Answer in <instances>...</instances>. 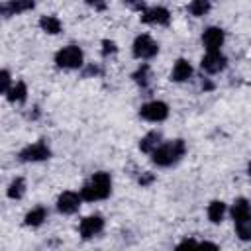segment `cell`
<instances>
[{
    "label": "cell",
    "mask_w": 251,
    "mask_h": 251,
    "mask_svg": "<svg viewBox=\"0 0 251 251\" xmlns=\"http://www.w3.org/2000/svg\"><path fill=\"white\" fill-rule=\"evenodd\" d=\"M110 190H112V178L108 173L100 171V173H94L86 180V184L80 188V196L86 202H94V200L106 198L110 194Z\"/></svg>",
    "instance_id": "6da1fadb"
},
{
    "label": "cell",
    "mask_w": 251,
    "mask_h": 251,
    "mask_svg": "<svg viewBox=\"0 0 251 251\" xmlns=\"http://www.w3.org/2000/svg\"><path fill=\"white\" fill-rule=\"evenodd\" d=\"M231 218L235 224L237 237L247 241L251 239V204L245 198H237L231 206Z\"/></svg>",
    "instance_id": "7a4b0ae2"
},
{
    "label": "cell",
    "mask_w": 251,
    "mask_h": 251,
    "mask_svg": "<svg viewBox=\"0 0 251 251\" xmlns=\"http://www.w3.org/2000/svg\"><path fill=\"white\" fill-rule=\"evenodd\" d=\"M186 151V145L182 139H173V141H167V143H161L153 153V163L159 165V167H171L175 165Z\"/></svg>",
    "instance_id": "3957f363"
},
{
    "label": "cell",
    "mask_w": 251,
    "mask_h": 251,
    "mask_svg": "<svg viewBox=\"0 0 251 251\" xmlns=\"http://www.w3.org/2000/svg\"><path fill=\"white\" fill-rule=\"evenodd\" d=\"M55 63L61 69H78L82 67V51L76 45H67L55 55Z\"/></svg>",
    "instance_id": "277c9868"
},
{
    "label": "cell",
    "mask_w": 251,
    "mask_h": 251,
    "mask_svg": "<svg viewBox=\"0 0 251 251\" xmlns=\"http://www.w3.org/2000/svg\"><path fill=\"white\" fill-rule=\"evenodd\" d=\"M139 116L147 122H163L169 116V106L161 100H153L139 108Z\"/></svg>",
    "instance_id": "5b68a950"
},
{
    "label": "cell",
    "mask_w": 251,
    "mask_h": 251,
    "mask_svg": "<svg viewBox=\"0 0 251 251\" xmlns=\"http://www.w3.org/2000/svg\"><path fill=\"white\" fill-rule=\"evenodd\" d=\"M159 51V45L149 35H137L133 41V57L137 59H151Z\"/></svg>",
    "instance_id": "8992f818"
},
{
    "label": "cell",
    "mask_w": 251,
    "mask_h": 251,
    "mask_svg": "<svg viewBox=\"0 0 251 251\" xmlns=\"http://www.w3.org/2000/svg\"><path fill=\"white\" fill-rule=\"evenodd\" d=\"M51 157V151L49 147L43 143V141H37V143H31L27 147H24L20 151V161L24 163H31V161H45Z\"/></svg>",
    "instance_id": "52a82bcc"
},
{
    "label": "cell",
    "mask_w": 251,
    "mask_h": 251,
    "mask_svg": "<svg viewBox=\"0 0 251 251\" xmlns=\"http://www.w3.org/2000/svg\"><path fill=\"white\" fill-rule=\"evenodd\" d=\"M171 20V14L167 8H161V6H153V8H147L143 10L141 14V22L143 24H149V25H167Z\"/></svg>",
    "instance_id": "ba28073f"
},
{
    "label": "cell",
    "mask_w": 251,
    "mask_h": 251,
    "mask_svg": "<svg viewBox=\"0 0 251 251\" xmlns=\"http://www.w3.org/2000/svg\"><path fill=\"white\" fill-rule=\"evenodd\" d=\"M80 200H82L80 194L67 190V192H63V194L59 196V200H57V210H59L61 214H75V212L78 210V206H80Z\"/></svg>",
    "instance_id": "9c48e42d"
},
{
    "label": "cell",
    "mask_w": 251,
    "mask_h": 251,
    "mask_svg": "<svg viewBox=\"0 0 251 251\" xmlns=\"http://www.w3.org/2000/svg\"><path fill=\"white\" fill-rule=\"evenodd\" d=\"M102 227H104L102 216H88V218H84V220L80 222L78 231H80V237H82V239H90V237H94L96 233H100Z\"/></svg>",
    "instance_id": "30bf717a"
},
{
    "label": "cell",
    "mask_w": 251,
    "mask_h": 251,
    "mask_svg": "<svg viewBox=\"0 0 251 251\" xmlns=\"http://www.w3.org/2000/svg\"><path fill=\"white\" fill-rule=\"evenodd\" d=\"M226 57L220 53V51H208L204 57H202V63L200 67L206 71V73H220L226 69Z\"/></svg>",
    "instance_id": "8fae6325"
},
{
    "label": "cell",
    "mask_w": 251,
    "mask_h": 251,
    "mask_svg": "<svg viewBox=\"0 0 251 251\" xmlns=\"http://www.w3.org/2000/svg\"><path fill=\"white\" fill-rule=\"evenodd\" d=\"M222 43H224V31L220 27H208L202 33V45L208 51H220Z\"/></svg>",
    "instance_id": "7c38bea8"
},
{
    "label": "cell",
    "mask_w": 251,
    "mask_h": 251,
    "mask_svg": "<svg viewBox=\"0 0 251 251\" xmlns=\"http://www.w3.org/2000/svg\"><path fill=\"white\" fill-rule=\"evenodd\" d=\"M33 4H35V0H10L8 4L2 6V14L6 18H10V16H16V14H22V12L31 10Z\"/></svg>",
    "instance_id": "4fadbf2b"
},
{
    "label": "cell",
    "mask_w": 251,
    "mask_h": 251,
    "mask_svg": "<svg viewBox=\"0 0 251 251\" xmlns=\"http://www.w3.org/2000/svg\"><path fill=\"white\" fill-rule=\"evenodd\" d=\"M190 76H192V67H190V63L184 61V59H178V61L175 63V67H173L171 78H173L175 82H184V80H188Z\"/></svg>",
    "instance_id": "5bb4252c"
},
{
    "label": "cell",
    "mask_w": 251,
    "mask_h": 251,
    "mask_svg": "<svg viewBox=\"0 0 251 251\" xmlns=\"http://www.w3.org/2000/svg\"><path fill=\"white\" fill-rule=\"evenodd\" d=\"M25 96H27V86H25V82H16L8 92H6V98L12 102V104H22L24 100H25Z\"/></svg>",
    "instance_id": "9a60e30c"
},
{
    "label": "cell",
    "mask_w": 251,
    "mask_h": 251,
    "mask_svg": "<svg viewBox=\"0 0 251 251\" xmlns=\"http://www.w3.org/2000/svg\"><path fill=\"white\" fill-rule=\"evenodd\" d=\"M159 145H161V133H159V131H149V133L139 141V149H141L143 153H153Z\"/></svg>",
    "instance_id": "2e32d148"
},
{
    "label": "cell",
    "mask_w": 251,
    "mask_h": 251,
    "mask_svg": "<svg viewBox=\"0 0 251 251\" xmlns=\"http://www.w3.org/2000/svg\"><path fill=\"white\" fill-rule=\"evenodd\" d=\"M45 220H47V210H45L43 206H37V208H33L31 212H27V216H25V226L37 227V226H41Z\"/></svg>",
    "instance_id": "e0dca14e"
},
{
    "label": "cell",
    "mask_w": 251,
    "mask_h": 251,
    "mask_svg": "<svg viewBox=\"0 0 251 251\" xmlns=\"http://www.w3.org/2000/svg\"><path fill=\"white\" fill-rule=\"evenodd\" d=\"M224 214H226V204L222 200L210 202V206H208V218H210L212 224H220L224 220Z\"/></svg>",
    "instance_id": "ac0fdd59"
},
{
    "label": "cell",
    "mask_w": 251,
    "mask_h": 251,
    "mask_svg": "<svg viewBox=\"0 0 251 251\" xmlns=\"http://www.w3.org/2000/svg\"><path fill=\"white\" fill-rule=\"evenodd\" d=\"M39 27H41L43 31L55 35V33L61 31V22H59V18H55V16H43V18L39 20Z\"/></svg>",
    "instance_id": "d6986e66"
},
{
    "label": "cell",
    "mask_w": 251,
    "mask_h": 251,
    "mask_svg": "<svg viewBox=\"0 0 251 251\" xmlns=\"http://www.w3.org/2000/svg\"><path fill=\"white\" fill-rule=\"evenodd\" d=\"M24 192H25V182H24V178H14L12 182H10V186H8V196L10 198H22L24 196Z\"/></svg>",
    "instance_id": "ffe728a7"
},
{
    "label": "cell",
    "mask_w": 251,
    "mask_h": 251,
    "mask_svg": "<svg viewBox=\"0 0 251 251\" xmlns=\"http://www.w3.org/2000/svg\"><path fill=\"white\" fill-rule=\"evenodd\" d=\"M208 10H210V0H192L190 6H188V12L192 16H196V18L204 16Z\"/></svg>",
    "instance_id": "44dd1931"
},
{
    "label": "cell",
    "mask_w": 251,
    "mask_h": 251,
    "mask_svg": "<svg viewBox=\"0 0 251 251\" xmlns=\"http://www.w3.org/2000/svg\"><path fill=\"white\" fill-rule=\"evenodd\" d=\"M149 78H151V75H149V65H141V67L133 73V80H135L141 88H145V86L149 84Z\"/></svg>",
    "instance_id": "7402d4cb"
},
{
    "label": "cell",
    "mask_w": 251,
    "mask_h": 251,
    "mask_svg": "<svg viewBox=\"0 0 251 251\" xmlns=\"http://www.w3.org/2000/svg\"><path fill=\"white\" fill-rule=\"evenodd\" d=\"M116 51H118V47H116L114 41H110V39H104V41H102V55H104V57L114 55Z\"/></svg>",
    "instance_id": "603a6c76"
},
{
    "label": "cell",
    "mask_w": 251,
    "mask_h": 251,
    "mask_svg": "<svg viewBox=\"0 0 251 251\" xmlns=\"http://www.w3.org/2000/svg\"><path fill=\"white\" fill-rule=\"evenodd\" d=\"M10 88H12L10 86V73L8 71H2V75H0V92L6 94Z\"/></svg>",
    "instance_id": "cb8c5ba5"
},
{
    "label": "cell",
    "mask_w": 251,
    "mask_h": 251,
    "mask_svg": "<svg viewBox=\"0 0 251 251\" xmlns=\"http://www.w3.org/2000/svg\"><path fill=\"white\" fill-rule=\"evenodd\" d=\"M86 4L88 6H92L94 10H106V6H108V0H86Z\"/></svg>",
    "instance_id": "d4e9b609"
},
{
    "label": "cell",
    "mask_w": 251,
    "mask_h": 251,
    "mask_svg": "<svg viewBox=\"0 0 251 251\" xmlns=\"http://www.w3.org/2000/svg\"><path fill=\"white\" fill-rule=\"evenodd\" d=\"M153 180H155L153 173H147V171H145V173H141V176H139V184H141V186H147V184H151Z\"/></svg>",
    "instance_id": "484cf974"
},
{
    "label": "cell",
    "mask_w": 251,
    "mask_h": 251,
    "mask_svg": "<svg viewBox=\"0 0 251 251\" xmlns=\"http://www.w3.org/2000/svg\"><path fill=\"white\" fill-rule=\"evenodd\" d=\"M131 10H137V12H141V10H145V4H143V0H124Z\"/></svg>",
    "instance_id": "4316f807"
},
{
    "label": "cell",
    "mask_w": 251,
    "mask_h": 251,
    "mask_svg": "<svg viewBox=\"0 0 251 251\" xmlns=\"http://www.w3.org/2000/svg\"><path fill=\"white\" fill-rule=\"evenodd\" d=\"M88 75H100V69H98V67H94V65H90V67L82 73V76H88Z\"/></svg>",
    "instance_id": "83f0119b"
},
{
    "label": "cell",
    "mask_w": 251,
    "mask_h": 251,
    "mask_svg": "<svg viewBox=\"0 0 251 251\" xmlns=\"http://www.w3.org/2000/svg\"><path fill=\"white\" fill-rule=\"evenodd\" d=\"M247 173H249V178H251V163H249V167H247Z\"/></svg>",
    "instance_id": "f1b7e54d"
}]
</instances>
